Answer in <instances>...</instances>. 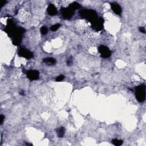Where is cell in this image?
Returning a JSON list of instances; mask_svg holds the SVG:
<instances>
[{
  "instance_id": "cell-15",
  "label": "cell",
  "mask_w": 146,
  "mask_h": 146,
  "mask_svg": "<svg viewBox=\"0 0 146 146\" xmlns=\"http://www.w3.org/2000/svg\"><path fill=\"white\" fill-rule=\"evenodd\" d=\"M41 33L42 35H45L47 33V32H48V30H47V28L46 26H42V27L41 28Z\"/></svg>"
},
{
  "instance_id": "cell-13",
  "label": "cell",
  "mask_w": 146,
  "mask_h": 146,
  "mask_svg": "<svg viewBox=\"0 0 146 146\" xmlns=\"http://www.w3.org/2000/svg\"><path fill=\"white\" fill-rule=\"evenodd\" d=\"M112 143L115 146H120L121 145H122L123 141L121 140H118V139H113L112 140Z\"/></svg>"
},
{
  "instance_id": "cell-9",
  "label": "cell",
  "mask_w": 146,
  "mask_h": 146,
  "mask_svg": "<svg viewBox=\"0 0 146 146\" xmlns=\"http://www.w3.org/2000/svg\"><path fill=\"white\" fill-rule=\"evenodd\" d=\"M47 11L49 15L52 16L56 15L57 13H58L56 7L52 4H50V5L48 6V8H47Z\"/></svg>"
},
{
  "instance_id": "cell-11",
  "label": "cell",
  "mask_w": 146,
  "mask_h": 146,
  "mask_svg": "<svg viewBox=\"0 0 146 146\" xmlns=\"http://www.w3.org/2000/svg\"><path fill=\"white\" fill-rule=\"evenodd\" d=\"M57 134L58 135V137H62L65 135V129L64 127H59L58 129H57Z\"/></svg>"
},
{
  "instance_id": "cell-6",
  "label": "cell",
  "mask_w": 146,
  "mask_h": 146,
  "mask_svg": "<svg viewBox=\"0 0 146 146\" xmlns=\"http://www.w3.org/2000/svg\"><path fill=\"white\" fill-rule=\"evenodd\" d=\"M26 74H27V78L31 81H35V80H37L39 77V73L37 70H29Z\"/></svg>"
},
{
  "instance_id": "cell-14",
  "label": "cell",
  "mask_w": 146,
  "mask_h": 146,
  "mask_svg": "<svg viewBox=\"0 0 146 146\" xmlns=\"http://www.w3.org/2000/svg\"><path fill=\"white\" fill-rule=\"evenodd\" d=\"M60 25L59 24L54 25H52V27H51V30H52V32H55V31L57 30L59 28H60Z\"/></svg>"
},
{
  "instance_id": "cell-12",
  "label": "cell",
  "mask_w": 146,
  "mask_h": 146,
  "mask_svg": "<svg viewBox=\"0 0 146 146\" xmlns=\"http://www.w3.org/2000/svg\"><path fill=\"white\" fill-rule=\"evenodd\" d=\"M69 8L71 10L74 11L75 10H76L77 9H79V8H81V5H80V4H78V3L74 2L72 3L71 4H70V5L69 6Z\"/></svg>"
},
{
  "instance_id": "cell-4",
  "label": "cell",
  "mask_w": 146,
  "mask_h": 146,
  "mask_svg": "<svg viewBox=\"0 0 146 146\" xmlns=\"http://www.w3.org/2000/svg\"><path fill=\"white\" fill-rule=\"evenodd\" d=\"M103 19L102 18H96L94 22L91 23L92 27L96 31L101 30L103 27Z\"/></svg>"
},
{
  "instance_id": "cell-1",
  "label": "cell",
  "mask_w": 146,
  "mask_h": 146,
  "mask_svg": "<svg viewBox=\"0 0 146 146\" xmlns=\"http://www.w3.org/2000/svg\"><path fill=\"white\" fill-rule=\"evenodd\" d=\"M80 15L82 17L87 19L88 21L92 23L97 18L96 13L93 10L83 9L80 11Z\"/></svg>"
},
{
  "instance_id": "cell-18",
  "label": "cell",
  "mask_w": 146,
  "mask_h": 146,
  "mask_svg": "<svg viewBox=\"0 0 146 146\" xmlns=\"http://www.w3.org/2000/svg\"><path fill=\"white\" fill-rule=\"evenodd\" d=\"M5 119V116L3 115H1V116H0V123L1 124H2L3 122H4Z\"/></svg>"
},
{
  "instance_id": "cell-3",
  "label": "cell",
  "mask_w": 146,
  "mask_h": 146,
  "mask_svg": "<svg viewBox=\"0 0 146 146\" xmlns=\"http://www.w3.org/2000/svg\"><path fill=\"white\" fill-rule=\"evenodd\" d=\"M98 50L101 54V57L103 58H108L111 56V52L110 49L106 46L101 45L99 47Z\"/></svg>"
},
{
  "instance_id": "cell-7",
  "label": "cell",
  "mask_w": 146,
  "mask_h": 146,
  "mask_svg": "<svg viewBox=\"0 0 146 146\" xmlns=\"http://www.w3.org/2000/svg\"><path fill=\"white\" fill-rule=\"evenodd\" d=\"M74 12L73 10H71L69 8H61V13L63 17L65 19H70L72 17V16L74 15Z\"/></svg>"
},
{
  "instance_id": "cell-8",
  "label": "cell",
  "mask_w": 146,
  "mask_h": 146,
  "mask_svg": "<svg viewBox=\"0 0 146 146\" xmlns=\"http://www.w3.org/2000/svg\"><path fill=\"white\" fill-rule=\"evenodd\" d=\"M111 9L116 14H120L122 13V8L119 4H116V3H112L111 4Z\"/></svg>"
},
{
  "instance_id": "cell-10",
  "label": "cell",
  "mask_w": 146,
  "mask_h": 146,
  "mask_svg": "<svg viewBox=\"0 0 146 146\" xmlns=\"http://www.w3.org/2000/svg\"><path fill=\"white\" fill-rule=\"evenodd\" d=\"M43 62L46 64H47V65H54V64L56 63V60H55L54 58H46L44 59Z\"/></svg>"
},
{
  "instance_id": "cell-2",
  "label": "cell",
  "mask_w": 146,
  "mask_h": 146,
  "mask_svg": "<svg viewBox=\"0 0 146 146\" xmlns=\"http://www.w3.org/2000/svg\"><path fill=\"white\" fill-rule=\"evenodd\" d=\"M135 95L137 99L140 102H143L146 99V86L141 85L136 87Z\"/></svg>"
},
{
  "instance_id": "cell-19",
  "label": "cell",
  "mask_w": 146,
  "mask_h": 146,
  "mask_svg": "<svg viewBox=\"0 0 146 146\" xmlns=\"http://www.w3.org/2000/svg\"><path fill=\"white\" fill-rule=\"evenodd\" d=\"M72 62H73V60H71V59H68V62H67V63H68V65H70L72 64Z\"/></svg>"
},
{
  "instance_id": "cell-16",
  "label": "cell",
  "mask_w": 146,
  "mask_h": 146,
  "mask_svg": "<svg viewBox=\"0 0 146 146\" xmlns=\"http://www.w3.org/2000/svg\"><path fill=\"white\" fill-rule=\"evenodd\" d=\"M64 78H65V77H64L63 75H60V76L57 77V78H56V81H57V82L62 81V80L64 79Z\"/></svg>"
},
{
  "instance_id": "cell-20",
  "label": "cell",
  "mask_w": 146,
  "mask_h": 146,
  "mask_svg": "<svg viewBox=\"0 0 146 146\" xmlns=\"http://www.w3.org/2000/svg\"><path fill=\"white\" fill-rule=\"evenodd\" d=\"M6 1H2V5H1V8L2 7H3V6H4L6 4Z\"/></svg>"
},
{
  "instance_id": "cell-17",
  "label": "cell",
  "mask_w": 146,
  "mask_h": 146,
  "mask_svg": "<svg viewBox=\"0 0 146 146\" xmlns=\"http://www.w3.org/2000/svg\"><path fill=\"white\" fill-rule=\"evenodd\" d=\"M139 30L141 33H144V34L146 33V29L144 27H140L139 28Z\"/></svg>"
},
{
  "instance_id": "cell-5",
  "label": "cell",
  "mask_w": 146,
  "mask_h": 146,
  "mask_svg": "<svg viewBox=\"0 0 146 146\" xmlns=\"http://www.w3.org/2000/svg\"><path fill=\"white\" fill-rule=\"evenodd\" d=\"M18 54L19 56L22 57H24V58L27 59H30L33 57V54L32 52H31L29 50H27V49L24 48H21L19 49Z\"/></svg>"
}]
</instances>
